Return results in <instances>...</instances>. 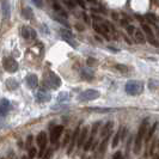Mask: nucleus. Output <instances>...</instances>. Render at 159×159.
<instances>
[{"mask_svg": "<svg viewBox=\"0 0 159 159\" xmlns=\"http://www.w3.org/2000/svg\"><path fill=\"white\" fill-rule=\"evenodd\" d=\"M147 130H148V119H145L139 127V132L135 138V143H134V153L135 154H138L141 150V143H143V140Z\"/></svg>", "mask_w": 159, "mask_h": 159, "instance_id": "obj_1", "label": "nucleus"}, {"mask_svg": "<svg viewBox=\"0 0 159 159\" xmlns=\"http://www.w3.org/2000/svg\"><path fill=\"white\" fill-rule=\"evenodd\" d=\"M60 85H61V79L56 75L55 73H53V72H49L47 75H46L44 80H43V86L47 89L55 90Z\"/></svg>", "mask_w": 159, "mask_h": 159, "instance_id": "obj_2", "label": "nucleus"}, {"mask_svg": "<svg viewBox=\"0 0 159 159\" xmlns=\"http://www.w3.org/2000/svg\"><path fill=\"white\" fill-rule=\"evenodd\" d=\"M125 89H126V92H127L128 95L136 96V95H140L143 92V83L139 81V80H129V81H127Z\"/></svg>", "mask_w": 159, "mask_h": 159, "instance_id": "obj_3", "label": "nucleus"}, {"mask_svg": "<svg viewBox=\"0 0 159 159\" xmlns=\"http://www.w3.org/2000/svg\"><path fill=\"white\" fill-rule=\"evenodd\" d=\"M99 92L97 91V90H92V89H90V90H85L84 92H81L79 96H78V99L81 101V102H89V101H95L97 99L98 97H99Z\"/></svg>", "mask_w": 159, "mask_h": 159, "instance_id": "obj_4", "label": "nucleus"}, {"mask_svg": "<svg viewBox=\"0 0 159 159\" xmlns=\"http://www.w3.org/2000/svg\"><path fill=\"white\" fill-rule=\"evenodd\" d=\"M2 66L8 73H15L18 71V62L12 56H6L2 59Z\"/></svg>", "mask_w": 159, "mask_h": 159, "instance_id": "obj_5", "label": "nucleus"}, {"mask_svg": "<svg viewBox=\"0 0 159 159\" xmlns=\"http://www.w3.org/2000/svg\"><path fill=\"white\" fill-rule=\"evenodd\" d=\"M36 143H37V146L40 147V157H43V152H44V148H46V146H47L48 143V138H47V134L44 133V132H41L37 134L36 136Z\"/></svg>", "mask_w": 159, "mask_h": 159, "instance_id": "obj_6", "label": "nucleus"}, {"mask_svg": "<svg viewBox=\"0 0 159 159\" xmlns=\"http://www.w3.org/2000/svg\"><path fill=\"white\" fill-rule=\"evenodd\" d=\"M143 30L145 32V35H146V39L148 40V42L153 44L154 47H159V42H157L156 40V36H154V34L152 31V29L147 25V24H143Z\"/></svg>", "mask_w": 159, "mask_h": 159, "instance_id": "obj_7", "label": "nucleus"}, {"mask_svg": "<svg viewBox=\"0 0 159 159\" xmlns=\"http://www.w3.org/2000/svg\"><path fill=\"white\" fill-rule=\"evenodd\" d=\"M20 36L23 39H25V40H29V39L34 40V39H36L37 34H36V31L32 28L24 25V26H22V29H20Z\"/></svg>", "mask_w": 159, "mask_h": 159, "instance_id": "obj_8", "label": "nucleus"}, {"mask_svg": "<svg viewBox=\"0 0 159 159\" xmlns=\"http://www.w3.org/2000/svg\"><path fill=\"white\" fill-rule=\"evenodd\" d=\"M64 133V126H55L50 130V143H55Z\"/></svg>", "mask_w": 159, "mask_h": 159, "instance_id": "obj_9", "label": "nucleus"}, {"mask_svg": "<svg viewBox=\"0 0 159 159\" xmlns=\"http://www.w3.org/2000/svg\"><path fill=\"white\" fill-rule=\"evenodd\" d=\"M50 98H52V95L48 92L47 90H44V89H41L40 91L36 93V99H37L39 102H41V103L49 102Z\"/></svg>", "mask_w": 159, "mask_h": 159, "instance_id": "obj_10", "label": "nucleus"}, {"mask_svg": "<svg viewBox=\"0 0 159 159\" xmlns=\"http://www.w3.org/2000/svg\"><path fill=\"white\" fill-rule=\"evenodd\" d=\"M10 109H11V103H10V101L6 99V98L1 99V101H0V116H6L7 112L10 111Z\"/></svg>", "mask_w": 159, "mask_h": 159, "instance_id": "obj_11", "label": "nucleus"}, {"mask_svg": "<svg viewBox=\"0 0 159 159\" xmlns=\"http://www.w3.org/2000/svg\"><path fill=\"white\" fill-rule=\"evenodd\" d=\"M1 12H2V17L5 19H8L11 16V5L8 0H2L1 1Z\"/></svg>", "mask_w": 159, "mask_h": 159, "instance_id": "obj_12", "label": "nucleus"}, {"mask_svg": "<svg viewBox=\"0 0 159 159\" xmlns=\"http://www.w3.org/2000/svg\"><path fill=\"white\" fill-rule=\"evenodd\" d=\"M80 133V128L77 127L75 128V130L73 132V134H72V138H71V143H70V146H68V151L67 153L70 154L72 151H73V148H74V146H75V143L78 141V135H79Z\"/></svg>", "mask_w": 159, "mask_h": 159, "instance_id": "obj_13", "label": "nucleus"}, {"mask_svg": "<svg viewBox=\"0 0 159 159\" xmlns=\"http://www.w3.org/2000/svg\"><path fill=\"white\" fill-rule=\"evenodd\" d=\"M88 133H89V127H84L83 129H81L79 136H78V141H77V145H78V147H79V148L84 146V143H85V141H86Z\"/></svg>", "mask_w": 159, "mask_h": 159, "instance_id": "obj_14", "label": "nucleus"}, {"mask_svg": "<svg viewBox=\"0 0 159 159\" xmlns=\"http://www.w3.org/2000/svg\"><path fill=\"white\" fill-rule=\"evenodd\" d=\"M26 85H28V88L30 89L37 88V85H39V78H37V75L36 74H29L26 77Z\"/></svg>", "mask_w": 159, "mask_h": 159, "instance_id": "obj_15", "label": "nucleus"}, {"mask_svg": "<svg viewBox=\"0 0 159 159\" xmlns=\"http://www.w3.org/2000/svg\"><path fill=\"white\" fill-rule=\"evenodd\" d=\"M112 127H114V122H111V121L107 122V123H105V126H104V127L102 128V130H101V136L105 138L107 135H109V134L111 133Z\"/></svg>", "mask_w": 159, "mask_h": 159, "instance_id": "obj_16", "label": "nucleus"}, {"mask_svg": "<svg viewBox=\"0 0 159 159\" xmlns=\"http://www.w3.org/2000/svg\"><path fill=\"white\" fill-rule=\"evenodd\" d=\"M5 85H6V88H7L10 91H15V90H17L18 86H19L18 81H17L15 78H8V79L5 81Z\"/></svg>", "mask_w": 159, "mask_h": 159, "instance_id": "obj_17", "label": "nucleus"}, {"mask_svg": "<svg viewBox=\"0 0 159 159\" xmlns=\"http://www.w3.org/2000/svg\"><path fill=\"white\" fill-rule=\"evenodd\" d=\"M81 77L86 80H91L92 78H93V72L91 71V70L85 68V70H83V71H81Z\"/></svg>", "mask_w": 159, "mask_h": 159, "instance_id": "obj_18", "label": "nucleus"}, {"mask_svg": "<svg viewBox=\"0 0 159 159\" xmlns=\"http://www.w3.org/2000/svg\"><path fill=\"white\" fill-rule=\"evenodd\" d=\"M157 127H158V122H156V123H154V125H153V126L151 127V129L148 130V134H147V136L145 138V140H146V143H147V145H148V141L151 140V138L153 136V134H154V132H156V128H157Z\"/></svg>", "mask_w": 159, "mask_h": 159, "instance_id": "obj_19", "label": "nucleus"}, {"mask_svg": "<svg viewBox=\"0 0 159 159\" xmlns=\"http://www.w3.org/2000/svg\"><path fill=\"white\" fill-rule=\"evenodd\" d=\"M93 141H95V136L93 135H90V138H89L88 140L85 141V143H84V151H89L91 147H92V143H93Z\"/></svg>", "mask_w": 159, "mask_h": 159, "instance_id": "obj_20", "label": "nucleus"}, {"mask_svg": "<svg viewBox=\"0 0 159 159\" xmlns=\"http://www.w3.org/2000/svg\"><path fill=\"white\" fill-rule=\"evenodd\" d=\"M22 15H23L26 19H31L32 16H34V12H32V10L30 7H24L22 10Z\"/></svg>", "mask_w": 159, "mask_h": 159, "instance_id": "obj_21", "label": "nucleus"}, {"mask_svg": "<svg viewBox=\"0 0 159 159\" xmlns=\"http://www.w3.org/2000/svg\"><path fill=\"white\" fill-rule=\"evenodd\" d=\"M71 98V95L68 93V92H61L60 95L57 96V101L60 102V103H62V102H66V101H68Z\"/></svg>", "mask_w": 159, "mask_h": 159, "instance_id": "obj_22", "label": "nucleus"}, {"mask_svg": "<svg viewBox=\"0 0 159 159\" xmlns=\"http://www.w3.org/2000/svg\"><path fill=\"white\" fill-rule=\"evenodd\" d=\"M120 139H121V130H119V132L115 134L114 139H112V143H111L112 148H116V147H117V145H119V143H120Z\"/></svg>", "mask_w": 159, "mask_h": 159, "instance_id": "obj_23", "label": "nucleus"}, {"mask_svg": "<svg viewBox=\"0 0 159 159\" xmlns=\"http://www.w3.org/2000/svg\"><path fill=\"white\" fill-rule=\"evenodd\" d=\"M134 35H135V39L138 42H140V43H145V42H146V39L143 37V32L140 31V30H136V31L134 32Z\"/></svg>", "mask_w": 159, "mask_h": 159, "instance_id": "obj_24", "label": "nucleus"}, {"mask_svg": "<svg viewBox=\"0 0 159 159\" xmlns=\"http://www.w3.org/2000/svg\"><path fill=\"white\" fill-rule=\"evenodd\" d=\"M109 136H110V134L105 136V138H104V140L102 141V143L99 145V152H101V153H103V152L105 151V147H107V145H108V141H109Z\"/></svg>", "mask_w": 159, "mask_h": 159, "instance_id": "obj_25", "label": "nucleus"}, {"mask_svg": "<svg viewBox=\"0 0 159 159\" xmlns=\"http://www.w3.org/2000/svg\"><path fill=\"white\" fill-rule=\"evenodd\" d=\"M89 110H91V111H97V112H109V111H111V109H110V108H96V107L89 108Z\"/></svg>", "mask_w": 159, "mask_h": 159, "instance_id": "obj_26", "label": "nucleus"}, {"mask_svg": "<svg viewBox=\"0 0 159 159\" xmlns=\"http://www.w3.org/2000/svg\"><path fill=\"white\" fill-rule=\"evenodd\" d=\"M62 39H64L68 44H71L73 48H77V42L73 40V37H67V36H62Z\"/></svg>", "mask_w": 159, "mask_h": 159, "instance_id": "obj_27", "label": "nucleus"}, {"mask_svg": "<svg viewBox=\"0 0 159 159\" xmlns=\"http://www.w3.org/2000/svg\"><path fill=\"white\" fill-rule=\"evenodd\" d=\"M32 141H34L32 135H28V138H26V148H28V150H29L30 147H32Z\"/></svg>", "mask_w": 159, "mask_h": 159, "instance_id": "obj_28", "label": "nucleus"}, {"mask_svg": "<svg viewBox=\"0 0 159 159\" xmlns=\"http://www.w3.org/2000/svg\"><path fill=\"white\" fill-rule=\"evenodd\" d=\"M54 19H55L56 22H59L60 24H64V25H66V26L68 25V24H67V22H66L65 19H62V18H60L59 16H54Z\"/></svg>", "mask_w": 159, "mask_h": 159, "instance_id": "obj_29", "label": "nucleus"}, {"mask_svg": "<svg viewBox=\"0 0 159 159\" xmlns=\"http://www.w3.org/2000/svg\"><path fill=\"white\" fill-rule=\"evenodd\" d=\"M35 156H36V148H35V147H30V148H29V157H30V158H34Z\"/></svg>", "mask_w": 159, "mask_h": 159, "instance_id": "obj_30", "label": "nucleus"}, {"mask_svg": "<svg viewBox=\"0 0 159 159\" xmlns=\"http://www.w3.org/2000/svg\"><path fill=\"white\" fill-rule=\"evenodd\" d=\"M116 68H117L119 71L123 72V73H126V72L128 71V68L126 66H123V65H116Z\"/></svg>", "mask_w": 159, "mask_h": 159, "instance_id": "obj_31", "label": "nucleus"}, {"mask_svg": "<svg viewBox=\"0 0 159 159\" xmlns=\"http://www.w3.org/2000/svg\"><path fill=\"white\" fill-rule=\"evenodd\" d=\"M32 2L37 6L39 8H42V6H43V2H42V0H31Z\"/></svg>", "mask_w": 159, "mask_h": 159, "instance_id": "obj_32", "label": "nucleus"}, {"mask_svg": "<svg viewBox=\"0 0 159 159\" xmlns=\"http://www.w3.org/2000/svg\"><path fill=\"white\" fill-rule=\"evenodd\" d=\"M147 19L151 20V22H153V23L157 22V18H156V16H153V15H148V16H147Z\"/></svg>", "mask_w": 159, "mask_h": 159, "instance_id": "obj_33", "label": "nucleus"}, {"mask_svg": "<svg viewBox=\"0 0 159 159\" xmlns=\"http://www.w3.org/2000/svg\"><path fill=\"white\" fill-rule=\"evenodd\" d=\"M68 140H70V133H67V134H66V136H65L64 143H62V146H66V145H67V143H68Z\"/></svg>", "mask_w": 159, "mask_h": 159, "instance_id": "obj_34", "label": "nucleus"}, {"mask_svg": "<svg viewBox=\"0 0 159 159\" xmlns=\"http://www.w3.org/2000/svg\"><path fill=\"white\" fill-rule=\"evenodd\" d=\"M127 31L129 32V34H133V32H135V31H134V26H133V25H128V26H127Z\"/></svg>", "mask_w": 159, "mask_h": 159, "instance_id": "obj_35", "label": "nucleus"}, {"mask_svg": "<svg viewBox=\"0 0 159 159\" xmlns=\"http://www.w3.org/2000/svg\"><path fill=\"white\" fill-rule=\"evenodd\" d=\"M53 150H48V152L46 153V154H43V157L44 158H49V157H52V154H53Z\"/></svg>", "mask_w": 159, "mask_h": 159, "instance_id": "obj_36", "label": "nucleus"}, {"mask_svg": "<svg viewBox=\"0 0 159 159\" xmlns=\"http://www.w3.org/2000/svg\"><path fill=\"white\" fill-rule=\"evenodd\" d=\"M92 64H97V61L93 60V59H88V65L89 66H93Z\"/></svg>", "mask_w": 159, "mask_h": 159, "instance_id": "obj_37", "label": "nucleus"}, {"mask_svg": "<svg viewBox=\"0 0 159 159\" xmlns=\"http://www.w3.org/2000/svg\"><path fill=\"white\" fill-rule=\"evenodd\" d=\"M65 4H66V5H68V6H70V8H73V7H74L73 2H71V1H67V0H66V1H65Z\"/></svg>", "mask_w": 159, "mask_h": 159, "instance_id": "obj_38", "label": "nucleus"}, {"mask_svg": "<svg viewBox=\"0 0 159 159\" xmlns=\"http://www.w3.org/2000/svg\"><path fill=\"white\" fill-rule=\"evenodd\" d=\"M121 157H122V154H121L120 152H117V153L114 154V158H121Z\"/></svg>", "mask_w": 159, "mask_h": 159, "instance_id": "obj_39", "label": "nucleus"}, {"mask_svg": "<svg viewBox=\"0 0 159 159\" xmlns=\"http://www.w3.org/2000/svg\"><path fill=\"white\" fill-rule=\"evenodd\" d=\"M130 141H132V139L129 138V140H128V143H127V152L129 153V147H130Z\"/></svg>", "mask_w": 159, "mask_h": 159, "instance_id": "obj_40", "label": "nucleus"}, {"mask_svg": "<svg viewBox=\"0 0 159 159\" xmlns=\"http://www.w3.org/2000/svg\"><path fill=\"white\" fill-rule=\"evenodd\" d=\"M4 126V123H2V121H0V128Z\"/></svg>", "mask_w": 159, "mask_h": 159, "instance_id": "obj_41", "label": "nucleus"}, {"mask_svg": "<svg viewBox=\"0 0 159 159\" xmlns=\"http://www.w3.org/2000/svg\"><path fill=\"white\" fill-rule=\"evenodd\" d=\"M158 147H159V143H158Z\"/></svg>", "mask_w": 159, "mask_h": 159, "instance_id": "obj_42", "label": "nucleus"}]
</instances>
